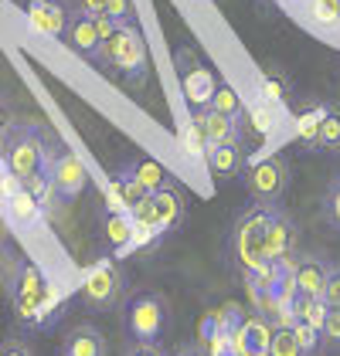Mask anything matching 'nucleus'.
Wrapping results in <instances>:
<instances>
[{
  "label": "nucleus",
  "instance_id": "40",
  "mask_svg": "<svg viewBox=\"0 0 340 356\" xmlns=\"http://www.w3.org/2000/svg\"><path fill=\"white\" fill-rule=\"evenodd\" d=\"M191 68H198V55H194L191 48H180V51H177V72L187 75Z\"/></svg>",
  "mask_w": 340,
  "mask_h": 356
},
{
  "label": "nucleus",
  "instance_id": "24",
  "mask_svg": "<svg viewBox=\"0 0 340 356\" xmlns=\"http://www.w3.org/2000/svg\"><path fill=\"white\" fill-rule=\"evenodd\" d=\"M269 356H303L293 323H289V326H272V346H269Z\"/></svg>",
  "mask_w": 340,
  "mask_h": 356
},
{
  "label": "nucleus",
  "instance_id": "31",
  "mask_svg": "<svg viewBox=\"0 0 340 356\" xmlns=\"http://www.w3.org/2000/svg\"><path fill=\"white\" fill-rule=\"evenodd\" d=\"M320 336H323V346H327V350H340V305H330Z\"/></svg>",
  "mask_w": 340,
  "mask_h": 356
},
{
  "label": "nucleus",
  "instance_id": "23",
  "mask_svg": "<svg viewBox=\"0 0 340 356\" xmlns=\"http://www.w3.org/2000/svg\"><path fill=\"white\" fill-rule=\"evenodd\" d=\"M130 170H133V177L140 180L143 187H146V193H157L160 187L170 184V173L160 163H153V160H133Z\"/></svg>",
  "mask_w": 340,
  "mask_h": 356
},
{
  "label": "nucleus",
  "instance_id": "8",
  "mask_svg": "<svg viewBox=\"0 0 340 356\" xmlns=\"http://www.w3.org/2000/svg\"><path fill=\"white\" fill-rule=\"evenodd\" d=\"M245 184H249V193H252L255 204L276 207L283 200L286 187H289V163H286V156L283 153H269V156L255 160L245 170Z\"/></svg>",
  "mask_w": 340,
  "mask_h": 356
},
{
  "label": "nucleus",
  "instance_id": "10",
  "mask_svg": "<svg viewBox=\"0 0 340 356\" xmlns=\"http://www.w3.org/2000/svg\"><path fill=\"white\" fill-rule=\"evenodd\" d=\"M65 44L82 58H99V44H102V34L92 14H82L72 7V17H68V28H65Z\"/></svg>",
  "mask_w": 340,
  "mask_h": 356
},
{
  "label": "nucleus",
  "instance_id": "18",
  "mask_svg": "<svg viewBox=\"0 0 340 356\" xmlns=\"http://www.w3.org/2000/svg\"><path fill=\"white\" fill-rule=\"evenodd\" d=\"M106 238H109V248H116V251H126V248L137 245L133 214L123 211V207H109L106 211Z\"/></svg>",
  "mask_w": 340,
  "mask_h": 356
},
{
  "label": "nucleus",
  "instance_id": "3",
  "mask_svg": "<svg viewBox=\"0 0 340 356\" xmlns=\"http://www.w3.org/2000/svg\"><path fill=\"white\" fill-rule=\"evenodd\" d=\"M10 299H14V312L17 319H24L31 326H45L52 323V305H55V292L52 285L45 282V275L38 265L31 261H21L17 265V275L10 282Z\"/></svg>",
  "mask_w": 340,
  "mask_h": 356
},
{
  "label": "nucleus",
  "instance_id": "21",
  "mask_svg": "<svg viewBox=\"0 0 340 356\" xmlns=\"http://www.w3.org/2000/svg\"><path fill=\"white\" fill-rule=\"evenodd\" d=\"M3 207H7V218L14 220L17 227H28V224H34V220H38V214L45 211V207H41V204H38V200H34L24 187L14 193L10 200H3Z\"/></svg>",
  "mask_w": 340,
  "mask_h": 356
},
{
  "label": "nucleus",
  "instance_id": "35",
  "mask_svg": "<svg viewBox=\"0 0 340 356\" xmlns=\"http://www.w3.org/2000/svg\"><path fill=\"white\" fill-rule=\"evenodd\" d=\"M106 14L113 17L116 24H130L133 21V0H109Z\"/></svg>",
  "mask_w": 340,
  "mask_h": 356
},
{
  "label": "nucleus",
  "instance_id": "15",
  "mask_svg": "<svg viewBox=\"0 0 340 356\" xmlns=\"http://www.w3.org/2000/svg\"><path fill=\"white\" fill-rule=\"evenodd\" d=\"M61 356H106V336L92 323H79L61 339Z\"/></svg>",
  "mask_w": 340,
  "mask_h": 356
},
{
  "label": "nucleus",
  "instance_id": "38",
  "mask_svg": "<svg viewBox=\"0 0 340 356\" xmlns=\"http://www.w3.org/2000/svg\"><path fill=\"white\" fill-rule=\"evenodd\" d=\"M0 356H34L28 339H21V336H14V339H7L3 346H0Z\"/></svg>",
  "mask_w": 340,
  "mask_h": 356
},
{
  "label": "nucleus",
  "instance_id": "2",
  "mask_svg": "<svg viewBox=\"0 0 340 356\" xmlns=\"http://www.w3.org/2000/svg\"><path fill=\"white\" fill-rule=\"evenodd\" d=\"M102 68H109L113 75H123L130 82H143L146 75V65H150V55H146V41H143L140 28L130 21V24H119V28L99 44V58H95Z\"/></svg>",
  "mask_w": 340,
  "mask_h": 356
},
{
  "label": "nucleus",
  "instance_id": "42",
  "mask_svg": "<svg viewBox=\"0 0 340 356\" xmlns=\"http://www.w3.org/2000/svg\"><path fill=\"white\" fill-rule=\"evenodd\" d=\"M0 126H3V109H0Z\"/></svg>",
  "mask_w": 340,
  "mask_h": 356
},
{
  "label": "nucleus",
  "instance_id": "37",
  "mask_svg": "<svg viewBox=\"0 0 340 356\" xmlns=\"http://www.w3.org/2000/svg\"><path fill=\"white\" fill-rule=\"evenodd\" d=\"M123 356H170V353H164L157 343H137V339H130Z\"/></svg>",
  "mask_w": 340,
  "mask_h": 356
},
{
  "label": "nucleus",
  "instance_id": "4",
  "mask_svg": "<svg viewBox=\"0 0 340 356\" xmlns=\"http://www.w3.org/2000/svg\"><path fill=\"white\" fill-rule=\"evenodd\" d=\"M48 160V146H45V133L38 126H14L3 133V166L10 173H17L21 180H28L34 173L45 170Z\"/></svg>",
  "mask_w": 340,
  "mask_h": 356
},
{
  "label": "nucleus",
  "instance_id": "25",
  "mask_svg": "<svg viewBox=\"0 0 340 356\" xmlns=\"http://www.w3.org/2000/svg\"><path fill=\"white\" fill-rule=\"evenodd\" d=\"M307 10L316 24L323 28H334L340 24V0H307Z\"/></svg>",
  "mask_w": 340,
  "mask_h": 356
},
{
  "label": "nucleus",
  "instance_id": "11",
  "mask_svg": "<svg viewBox=\"0 0 340 356\" xmlns=\"http://www.w3.org/2000/svg\"><path fill=\"white\" fill-rule=\"evenodd\" d=\"M269 346H272V326L262 312H255V316L238 323V329H235L238 356H269Z\"/></svg>",
  "mask_w": 340,
  "mask_h": 356
},
{
  "label": "nucleus",
  "instance_id": "27",
  "mask_svg": "<svg viewBox=\"0 0 340 356\" xmlns=\"http://www.w3.org/2000/svg\"><path fill=\"white\" fill-rule=\"evenodd\" d=\"M293 329H296V339H300V350H303V356H316V350L323 346L320 329L310 326L307 319H293Z\"/></svg>",
  "mask_w": 340,
  "mask_h": 356
},
{
  "label": "nucleus",
  "instance_id": "29",
  "mask_svg": "<svg viewBox=\"0 0 340 356\" xmlns=\"http://www.w3.org/2000/svg\"><path fill=\"white\" fill-rule=\"evenodd\" d=\"M320 122H323V109H313L300 119V139L310 149H320Z\"/></svg>",
  "mask_w": 340,
  "mask_h": 356
},
{
  "label": "nucleus",
  "instance_id": "12",
  "mask_svg": "<svg viewBox=\"0 0 340 356\" xmlns=\"http://www.w3.org/2000/svg\"><path fill=\"white\" fill-rule=\"evenodd\" d=\"M72 7L65 0H28V21L48 38H65Z\"/></svg>",
  "mask_w": 340,
  "mask_h": 356
},
{
  "label": "nucleus",
  "instance_id": "26",
  "mask_svg": "<svg viewBox=\"0 0 340 356\" xmlns=\"http://www.w3.org/2000/svg\"><path fill=\"white\" fill-rule=\"evenodd\" d=\"M320 149H340V109H323Z\"/></svg>",
  "mask_w": 340,
  "mask_h": 356
},
{
  "label": "nucleus",
  "instance_id": "33",
  "mask_svg": "<svg viewBox=\"0 0 340 356\" xmlns=\"http://www.w3.org/2000/svg\"><path fill=\"white\" fill-rule=\"evenodd\" d=\"M262 95L265 99H276V102L286 95V79L276 68H265V75H262Z\"/></svg>",
  "mask_w": 340,
  "mask_h": 356
},
{
  "label": "nucleus",
  "instance_id": "13",
  "mask_svg": "<svg viewBox=\"0 0 340 356\" xmlns=\"http://www.w3.org/2000/svg\"><path fill=\"white\" fill-rule=\"evenodd\" d=\"M204 160H208L211 173H215L218 180H231V177H238L242 166H245V149H242L238 139H231V143H211V146L204 149Z\"/></svg>",
  "mask_w": 340,
  "mask_h": 356
},
{
  "label": "nucleus",
  "instance_id": "5",
  "mask_svg": "<svg viewBox=\"0 0 340 356\" xmlns=\"http://www.w3.org/2000/svg\"><path fill=\"white\" fill-rule=\"evenodd\" d=\"M123 289H126V275L119 268V261L116 258H99L95 265L85 268L82 285H79V299L92 312H109V309L119 305Z\"/></svg>",
  "mask_w": 340,
  "mask_h": 356
},
{
  "label": "nucleus",
  "instance_id": "17",
  "mask_svg": "<svg viewBox=\"0 0 340 356\" xmlns=\"http://www.w3.org/2000/svg\"><path fill=\"white\" fill-rule=\"evenodd\" d=\"M194 122L201 126L208 146H211V143H231V139H238V119H231L225 112L211 109V106H208V109H198Z\"/></svg>",
  "mask_w": 340,
  "mask_h": 356
},
{
  "label": "nucleus",
  "instance_id": "20",
  "mask_svg": "<svg viewBox=\"0 0 340 356\" xmlns=\"http://www.w3.org/2000/svg\"><path fill=\"white\" fill-rule=\"evenodd\" d=\"M153 204H157V218H160L164 234H170L184 218V197H180V191L173 184H167V187H160L153 193Z\"/></svg>",
  "mask_w": 340,
  "mask_h": 356
},
{
  "label": "nucleus",
  "instance_id": "14",
  "mask_svg": "<svg viewBox=\"0 0 340 356\" xmlns=\"http://www.w3.org/2000/svg\"><path fill=\"white\" fill-rule=\"evenodd\" d=\"M327 272L330 265L316 254H303L293 261V278H296V292L300 296H323V285H327Z\"/></svg>",
  "mask_w": 340,
  "mask_h": 356
},
{
  "label": "nucleus",
  "instance_id": "19",
  "mask_svg": "<svg viewBox=\"0 0 340 356\" xmlns=\"http://www.w3.org/2000/svg\"><path fill=\"white\" fill-rule=\"evenodd\" d=\"M109 193H113V207H123V211H133L143 197H150V193H146V187H143L140 180L133 177V170H130V166H123V170L113 177V187H109Z\"/></svg>",
  "mask_w": 340,
  "mask_h": 356
},
{
  "label": "nucleus",
  "instance_id": "41",
  "mask_svg": "<svg viewBox=\"0 0 340 356\" xmlns=\"http://www.w3.org/2000/svg\"><path fill=\"white\" fill-rule=\"evenodd\" d=\"M170 356H208V350H204V343H180Z\"/></svg>",
  "mask_w": 340,
  "mask_h": 356
},
{
  "label": "nucleus",
  "instance_id": "36",
  "mask_svg": "<svg viewBox=\"0 0 340 356\" xmlns=\"http://www.w3.org/2000/svg\"><path fill=\"white\" fill-rule=\"evenodd\" d=\"M323 299L330 302V305H340V265H330V272H327Z\"/></svg>",
  "mask_w": 340,
  "mask_h": 356
},
{
  "label": "nucleus",
  "instance_id": "6",
  "mask_svg": "<svg viewBox=\"0 0 340 356\" xmlns=\"http://www.w3.org/2000/svg\"><path fill=\"white\" fill-rule=\"evenodd\" d=\"M167 302L157 292H137L126 302V312H123L126 332L137 343H160V336L167 332Z\"/></svg>",
  "mask_w": 340,
  "mask_h": 356
},
{
  "label": "nucleus",
  "instance_id": "30",
  "mask_svg": "<svg viewBox=\"0 0 340 356\" xmlns=\"http://www.w3.org/2000/svg\"><path fill=\"white\" fill-rule=\"evenodd\" d=\"M204 350H208V356H238V350H235V329L215 332V336L204 343Z\"/></svg>",
  "mask_w": 340,
  "mask_h": 356
},
{
  "label": "nucleus",
  "instance_id": "7",
  "mask_svg": "<svg viewBox=\"0 0 340 356\" xmlns=\"http://www.w3.org/2000/svg\"><path fill=\"white\" fill-rule=\"evenodd\" d=\"M45 146H48V160H45V173L52 177V187L61 200H75L79 193L88 187V170L85 163L61 143H52L45 133Z\"/></svg>",
  "mask_w": 340,
  "mask_h": 356
},
{
  "label": "nucleus",
  "instance_id": "22",
  "mask_svg": "<svg viewBox=\"0 0 340 356\" xmlns=\"http://www.w3.org/2000/svg\"><path fill=\"white\" fill-rule=\"evenodd\" d=\"M327 312H330V302L323 296H296V302H293V319H307L316 329H323Z\"/></svg>",
  "mask_w": 340,
  "mask_h": 356
},
{
  "label": "nucleus",
  "instance_id": "43",
  "mask_svg": "<svg viewBox=\"0 0 340 356\" xmlns=\"http://www.w3.org/2000/svg\"><path fill=\"white\" fill-rule=\"evenodd\" d=\"M283 3H289V0H283Z\"/></svg>",
  "mask_w": 340,
  "mask_h": 356
},
{
  "label": "nucleus",
  "instance_id": "39",
  "mask_svg": "<svg viewBox=\"0 0 340 356\" xmlns=\"http://www.w3.org/2000/svg\"><path fill=\"white\" fill-rule=\"evenodd\" d=\"M106 7H109V0H75V10H82V14H92V17L106 14Z\"/></svg>",
  "mask_w": 340,
  "mask_h": 356
},
{
  "label": "nucleus",
  "instance_id": "16",
  "mask_svg": "<svg viewBox=\"0 0 340 356\" xmlns=\"http://www.w3.org/2000/svg\"><path fill=\"white\" fill-rule=\"evenodd\" d=\"M180 92H184V102L191 109H208L211 99H215V92H218V82H215V75L208 68L198 65L187 75H180Z\"/></svg>",
  "mask_w": 340,
  "mask_h": 356
},
{
  "label": "nucleus",
  "instance_id": "34",
  "mask_svg": "<svg viewBox=\"0 0 340 356\" xmlns=\"http://www.w3.org/2000/svg\"><path fill=\"white\" fill-rule=\"evenodd\" d=\"M323 214H327V220L334 224L340 231V177L330 184V191H327V200H323Z\"/></svg>",
  "mask_w": 340,
  "mask_h": 356
},
{
  "label": "nucleus",
  "instance_id": "1",
  "mask_svg": "<svg viewBox=\"0 0 340 356\" xmlns=\"http://www.w3.org/2000/svg\"><path fill=\"white\" fill-rule=\"evenodd\" d=\"M269 218H272V207L269 204H252L249 211H242L235 218V224H231L228 251H231L238 272L245 275V278L269 261V254H265V227H269Z\"/></svg>",
  "mask_w": 340,
  "mask_h": 356
},
{
  "label": "nucleus",
  "instance_id": "9",
  "mask_svg": "<svg viewBox=\"0 0 340 356\" xmlns=\"http://www.w3.org/2000/svg\"><path fill=\"white\" fill-rule=\"evenodd\" d=\"M296 241H300L296 224L276 204L272 207V218H269V227H265V254H269V261H283L289 254H296Z\"/></svg>",
  "mask_w": 340,
  "mask_h": 356
},
{
  "label": "nucleus",
  "instance_id": "28",
  "mask_svg": "<svg viewBox=\"0 0 340 356\" xmlns=\"http://www.w3.org/2000/svg\"><path fill=\"white\" fill-rule=\"evenodd\" d=\"M211 109H218V112H225V115H231V119H238V115H242V99H238L235 88L218 85V92H215V99H211Z\"/></svg>",
  "mask_w": 340,
  "mask_h": 356
},
{
  "label": "nucleus",
  "instance_id": "32",
  "mask_svg": "<svg viewBox=\"0 0 340 356\" xmlns=\"http://www.w3.org/2000/svg\"><path fill=\"white\" fill-rule=\"evenodd\" d=\"M180 143H184L187 153H204V149H208V139H204V133H201V126L194 119H191V126L180 129Z\"/></svg>",
  "mask_w": 340,
  "mask_h": 356
}]
</instances>
